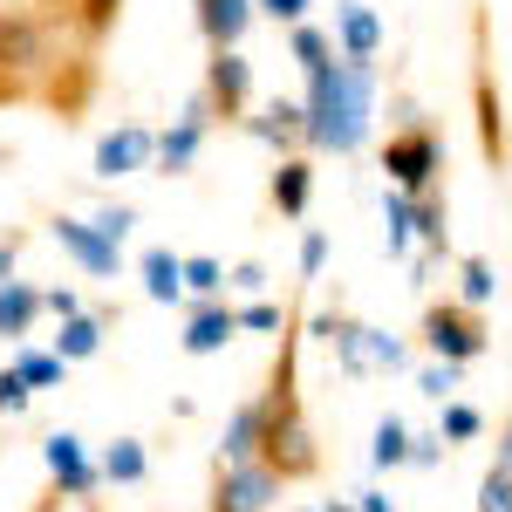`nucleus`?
I'll return each mask as SVG.
<instances>
[{
  "label": "nucleus",
  "instance_id": "obj_1",
  "mask_svg": "<svg viewBox=\"0 0 512 512\" xmlns=\"http://www.w3.org/2000/svg\"><path fill=\"white\" fill-rule=\"evenodd\" d=\"M308 158H355L376 137V62L335 55L321 76H308Z\"/></svg>",
  "mask_w": 512,
  "mask_h": 512
},
{
  "label": "nucleus",
  "instance_id": "obj_2",
  "mask_svg": "<svg viewBox=\"0 0 512 512\" xmlns=\"http://www.w3.org/2000/svg\"><path fill=\"white\" fill-rule=\"evenodd\" d=\"M267 444H260V465L280 478V485H301V478L321 472V444H315V424L301 410V321L280 328V349H274V369H267Z\"/></svg>",
  "mask_w": 512,
  "mask_h": 512
},
{
  "label": "nucleus",
  "instance_id": "obj_3",
  "mask_svg": "<svg viewBox=\"0 0 512 512\" xmlns=\"http://www.w3.org/2000/svg\"><path fill=\"white\" fill-rule=\"evenodd\" d=\"M383 178H390V192H431L444 185V137H437L431 117H403L383 137Z\"/></svg>",
  "mask_w": 512,
  "mask_h": 512
},
{
  "label": "nucleus",
  "instance_id": "obj_4",
  "mask_svg": "<svg viewBox=\"0 0 512 512\" xmlns=\"http://www.w3.org/2000/svg\"><path fill=\"white\" fill-rule=\"evenodd\" d=\"M308 328H315V342L335 349V362H342L349 376H369V369H410V349H403L396 335H383V328H369V321L342 315V308H321Z\"/></svg>",
  "mask_w": 512,
  "mask_h": 512
},
{
  "label": "nucleus",
  "instance_id": "obj_5",
  "mask_svg": "<svg viewBox=\"0 0 512 512\" xmlns=\"http://www.w3.org/2000/svg\"><path fill=\"white\" fill-rule=\"evenodd\" d=\"M417 335H424V349H431V362H478L485 355V321H478V308H465V301H431L424 308V321H417Z\"/></svg>",
  "mask_w": 512,
  "mask_h": 512
},
{
  "label": "nucleus",
  "instance_id": "obj_6",
  "mask_svg": "<svg viewBox=\"0 0 512 512\" xmlns=\"http://www.w3.org/2000/svg\"><path fill=\"white\" fill-rule=\"evenodd\" d=\"M472 41H478V69H472V117H478V151L492 171L512 164V130H506V96H499V76L485 62V14L472 21Z\"/></svg>",
  "mask_w": 512,
  "mask_h": 512
},
{
  "label": "nucleus",
  "instance_id": "obj_7",
  "mask_svg": "<svg viewBox=\"0 0 512 512\" xmlns=\"http://www.w3.org/2000/svg\"><path fill=\"white\" fill-rule=\"evenodd\" d=\"M41 465H48V492H55V499L89 506V499L103 492V465L89 458V444H82L76 431H48L41 437Z\"/></svg>",
  "mask_w": 512,
  "mask_h": 512
},
{
  "label": "nucleus",
  "instance_id": "obj_8",
  "mask_svg": "<svg viewBox=\"0 0 512 512\" xmlns=\"http://www.w3.org/2000/svg\"><path fill=\"white\" fill-rule=\"evenodd\" d=\"M198 96L212 103V117L219 123H246L253 117V62L226 48V55H205V82H198Z\"/></svg>",
  "mask_w": 512,
  "mask_h": 512
},
{
  "label": "nucleus",
  "instance_id": "obj_9",
  "mask_svg": "<svg viewBox=\"0 0 512 512\" xmlns=\"http://www.w3.org/2000/svg\"><path fill=\"white\" fill-rule=\"evenodd\" d=\"M280 478L267 465H212V492L205 512H274Z\"/></svg>",
  "mask_w": 512,
  "mask_h": 512
},
{
  "label": "nucleus",
  "instance_id": "obj_10",
  "mask_svg": "<svg viewBox=\"0 0 512 512\" xmlns=\"http://www.w3.org/2000/svg\"><path fill=\"white\" fill-rule=\"evenodd\" d=\"M212 123H219V117H212V103L192 89V103L171 117V130H158V171H164V178H185V171H192L198 151H205V137H212Z\"/></svg>",
  "mask_w": 512,
  "mask_h": 512
},
{
  "label": "nucleus",
  "instance_id": "obj_11",
  "mask_svg": "<svg viewBox=\"0 0 512 512\" xmlns=\"http://www.w3.org/2000/svg\"><path fill=\"white\" fill-rule=\"evenodd\" d=\"M246 137H260L267 151L280 158H308V103H294V96H274V103H260L253 117L239 123Z\"/></svg>",
  "mask_w": 512,
  "mask_h": 512
},
{
  "label": "nucleus",
  "instance_id": "obj_12",
  "mask_svg": "<svg viewBox=\"0 0 512 512\" xmlns=\"http://www.w3.org/2000/svg\"><path fill=\"white\" fill-rule=\"evenodd\" d=\"M144 164H158V130H144V123L103 130L96 151H89V171H96V178H130V171H144Z\"/></svg>",
  "mask_w": 512,
  "mask_h": 512
},
{
  "label": "nucleus",
  "instance_id": "obj_13",
  "mask_svg": "<svg viewBox=\"0 0 512 512\" xmlns=\"http://www.w3.org/2000/svg\"><path fill=\"white\" fill-rule=\"evenodd\" d=\"M48 233H55V246L76 260L82 274H96V280H117L123 267V246L117 239H103L96 233V219H48Z\"/></svg>",
  "mask_w": 512,
  "mask_h": 512
},
{
  "label": "nucleus",
  "instance_id": "obj_14",
  "mask_svg": "<svg viewBox=\"0 0 512 512\" xmlns=\"http://www.w3.org/2000/svg\"><path fill=\"white\" fill-rule=\"evenodd\" d=\"M253 14H260V0H192V21H198V35H205L212 55L239 48L246 28H253Z\"/></svg>",
  "mask_w": 512,
  "mask_h": 512
},
{
  "label": "nucleus",
  "instance_id": "obj_15",
  "mask_svg": "<svg viewBox=\"0 0 512 512\" xmlns=\"http://www.w3.org/2000/svg\"><path fill=\"white\" fill-rule=\"evenodd\" d=\"M233 335H239V308H233V301H192L178 342H185V355H219Z\"/></svg>",
  "mask_w": 512,
  "mask_h": 512
},
{
  "label": "nucleus",
  "instance_id": "obj_16",
  "mask_svg": "<svg viewBox=\"0 0 512 512\" xmlns=\"http://www.w3.org/2000/svg\"><path fill=\"white\" fill-rule=\"evenodd\" d=\"M260 444H267V403H260V396H246L233 417H226L219 465H260Z\"/></svg>",
  "mask_w": 512,
  "mask_h": 512
},
{
  "label": "nucleus",
  "instance_id": "obj_17",
  "mask_svg": "<svg viewBox=\"0 0 512 512\" xmlns=\"http://www.w3.org/2000/svg\"><path fill=\"white\" fill-rule=\"evenodd\" d=\"M335 48H342L349 62H376V55H383V21H376V7L335 0Z\"/></svg>",
  "mask_w": 512,
  "mask_h": 512
},
{
  "label": "nucleus",
  "instance_id": "obj_18",
  "mask_svg": "<svg viewBox=\"0 0 512 512\" xmlns=\"http://www.w3.org/2000/svg\"><path fill=\"white\" fill-rule=\"evenodd\" d=\"M41 315H48V301H41L35 280H7V287H0V342L28 349V335H35Z\"/></svg>",
  "mask_w": 512,
  "mask_h": 512
},
{
  "label": "nucleus",
  "instance_id": "obj_19",
  "mask_svg": "<svg viewBox=\"0 0 512 512\" xmlns=\"http://www.w3.org/2000/svg\"><path fill=\"white\" fill-rule=\"evenodd\" d=\"M267 198H274L280 219H308V205H315V158H280L274 178H267Z\"/></svg>",
  "mask_w": 512,
  "mask_h": 512
},
{
  "label": "nucleus",
  "instance_id": "obj_20",
  "mask_svg": "<svg viewBox=\"0 0 512 512\" xmlns=\"http://www.w3.org/2000/svg\"><path fill=\"white\" fill-rule=\"evenodd\" d=\"M137 280H144V301H158V308H178V301H185V253H171V246H144V260H137Z\"/></svg>",
  "mask_w": 512,
  "mask_h": 512
},
{
  "label": "nucleus",
  "instance_id": "obj_21",
  "mask_svg": "<svg viewBox=\"0 0 512 512\" xmlns=\"http://www.w3.org/2000/svg\"><path fill=\"white\" fill-rule=\"evenodd\" d=\"M417 246H424V260H437V253L451 246V198H444V185L417 192ZM424 260H417V267H424Z\"/></svg>",
  "mask_w": 512,
  "mask_h": 512
},
{
  "label": "nucleus",
  "instance_id": "obj_22",
  "mask_svg": "<svg viewBox=\"0 0 512 512\" xmlns=\"http://www.w3.org/2000/svg\"><path fill=\"white\" fill-rule=\"evenodd\" d=\"M96 465H103V485H144L151 478V451H144V437H110Z\"/></svg>",
  "mask_w": 512,
  "mask_h": 512
},
{
  "label": "nucleus",
  "instance_id": "obj_23",
  "mask_svg": "<svg viewBox=\"0 0 512 512\" xmlns=\"http://www.w3.org/2000/svg\"><path fill=\"white\" fill-rule=\"evenodd\" d=\"M383 246H390V260L417 253V198L410 192H383Z\"/></svg>",
  "mask_w": 512,
  "mask_h": 512
},
{
  "label": "nucleus",
  "instance_id": "obj_24",
  "mask_svg": "<svg viewBox=\"0 0 512 512\" xmlns=\"http://www.w3.org/2000/svg\"><path fill=\"white\" fill-rule=\"evenodd\" d=\"M110 308H89V315H76V321H62V335H55V355L62 362H89V355L103 349V328H110Z\"/></svg>",
  "mask_w": 512,
  "mask_h": 512
},
{
  "label": "nucleus",
  "instance_id": "obj_25",
  "mask_svg": "<svg viewBox=\"0 0 512 512\" xmlns=\"http://www.w3.org/2000/svg\"><path fill=\"white\" fill-rule=\"evenodd\" d=\"M287 55L301 62V76H321L342 48H335V28H315V21H301V28H287Z\"/></svg>",
  "mask_w": 512,
  "mask_h": 512
},
{
  "label": "nucleus",
  "instance_id": "obj_26",
  "mask_svg": "<svg viewBox=\"0 0 512 512\" xmlns=\"http://www.w3.org/2000/svg\"><path fill=\"white\" fill-rule=\"evenodd\" d=\"M410 451H417L410 424H403V417H383L376 437H369V465H376V472H396V465H410Z\"/></svg>",
  "mask_w": 512,
  "mask_h": 512
},
{
  "label": "nucleus",
  "instance_id": "obj_27",
  "mask_svg": "<svg viewBox=\"0 0 512 512\" xmlns=\"http://www.w3.org/2000/svg\"><path fill=\"white\" fill-rule=\"evenodd\" d=\"M7 362H14V376H21L28 390H55V383L69 376V362H62L55 349H14Z\"/></svg>",
  "mask_w": 512,
  "mask_h": 512
},
{
  "label": "nucleus",
  "instance_id": "obj_28",
  "mask_svg": "<svg viewBox=\"0 0 512 512\" xmlns=\"http://www.w3.org/2000/svg\"><path fill=\"white\" fill-rule=\"evenodd\" d=\"M492 294H499V267H492L485 253H465V260H458V301H465V308H485Z\"/></svg>",
  "mask_w": 512,
  "mask_h": 512
},
{
  "label": "nucleus",
  "instance_id": "obj_29",
  "mask_svg": "<svg viewBox=\"0 0 512 512\" xmlns=\"http://www.w3.org/2000/svg\"><path fill=\"white\" fill-rule=\"evenodd\" d=\"M185 301H226V267L212 253H185Z\"/></svg>",
  "mask_w": 512,
  "mask_h": 512
},
{
  "label": "nucleus",
  "instance_id": "obj_30",
  "mask_svg": "<svg viewBox=\"0 0 512 512\" xmlns=\"http://www.w3.org/2000/svg\"><path fill=\"white\" fill-rule=\"evenodd\" d=\"M117 21H123V0H82V21H76L82 48H96V41H110V35H117Z\"/></svg>",
  "mask_w": 512,
  "mask_h": 512
},
{
  "label": "nucleus",
  "instance_id": "obj_31",
  "mask_svg": "<svg viewBox=\"0 0 512 512\" xmlns=\"http://www.w3.org/2000/svg\"><path fill=\"white\" fill-rule=\"evenodd\" d=\"M437 437H451V444H472V437H485V410H472V403H444Z\"/></svg>",
  "mask_w": 512,
  "mask_h": 512
},
{
  "label": "nucleus",
  "instance_id": "obj_32",
  "mask_svg": "<svg viewBox=\"0 0 512 512\" xmlns=\"http://www.w3.org/2000/svg\"><path fill=\"white\" fill-rule=\"evenodd\" d=\"M458 383H465V369H458V362H431V369L417 376V390L431 396L437 410H444V403H458Z\"/></svg>",
  "mask_w": 512,
  "mask_h": 512
},
{
  "label": "nucleus",
  "instance_id": "obj_33",
  "mask_svg": "<svg viewBox=\"0 0 512 512\" xmlns=\"http://www.w3.org/2000/svg\"><path fill=\"white\" fill-rule=\"evenodd\" d=\"M287 321L294 315H280L274 301H246V308H239V328H253V335H280Z\"/></svg>",
  "mask_w": 512,
  "mask_h": 512
},
{
  "label": "nucleus",
  "instance_id": "obj_34",
  "mask_svg": "<svg viewBox=\"0 0 512 512\" xmlns=\"http://www.w3.org/2000/svg\"><path fill=\"white\" fill-rule=\"evenodd\" d=\"M478 512H512V478L492 472V465H485V478H478Z\"/></svg>",
  "mask_w": 512,
  "mask_h": 512
},
{
  "label": "nucleus",
  "instance_id": "obj_35",
  "mask_svg": "<svg viewBox=\"0 0 512 512\" xmlns=\"http://www.w3.org/2000/svg\"><path fill=\"white\" fill-rule=\"evenodd\" d=\"M130 226H137V205H123V198H117V205H103V212H96V233H103V239H117V246L130 239Z\"/></svg>",
  "mask_w": 512,
  "mask_h": 512
},
{
  "label": "nucleus",
  "instance_id": "obj_36",
  "mask_svg": "<svg viewBox=\"0 0 512 512\" xmlns=\"http://www.w3.org/2000/svg\"><path fill=\"white\" fill-rule=\"evenodd\" d=\"M28 403H35V390H28V383L14 376V362H7V369H0V417H21Z\"/></svg>",
  "mask_w": 512,
  "mask_h": 512
},
{
  "label": "nucleus",
  "instance_id": "obj_37",
  "mask_svg": "<svg viewBox=\"0 0 512 512\" xmlns=\"http://www.w3.org/2000/svg\"><path fill=\"white\" fill-rule=\"evenodd\" d=\"M321 267H328V233L308 226V233H301V280H315Z\"/></svg>",
  "mask_w": 512,
  "mask_h": 512
},
{
  "label": "nucleus",
  "instance_id": "obj_38",
  "mask_svg": "<svg viewBox=\"0 0 512 512\" xmlns=\"http://www.w3.org/2000/svg\"><path fill=\"white\" fill-rule=\"evenodd\" d=\"M41 301H48V315H55V321H76V315H89L76 287H41Z\"/></svg>",
  "mask_w": 512,
  "mask_h": 512
},
{
  "label": "nucleus",
  "instance_id": "obj_39",
  "mask_svg": "<svg viewBox=\"0 0 512 512\" xmlns=\"http://www.w3.org/2000/svg\"><path fill=\"white\" fill-rule=\"evenodd\" d=\"M308 7H315V0H260V14L280 21V28H301V21H308Z\"/></svg>",
  "mask_w": 512,
  "mask_h": 512
},
{
  "label": "nucleus",
  "instance_id": "obj_40",
  "mask_svg": "<svg viewBox=\"0 0 512 512\" xmlns=\"http://www.w3.org/2000/svg\"><path fill=\"white\" fill-rule=\"evenodd\" d=\"M226 287H239V294H260V287H267V267H260V260H239L233 274H226Z\"/></svg>",
  "mask_w": 512,
  "mask_h": 512
},
{
  "label": "nucleus",
  "instance_id": "obj_41",
  "mask_svg": "<svg viewBox=\"0 0 512 512\" xmlns=\"http://www.w3.org/2000/svg\"><path fill=\"white\" fill-rule=\"evenodd\" d=\"M21 246H28V233H7V226H0V287L14 280V260H21Z\"/></svg>",
  "mask_w": 512,
  "mask_h": 512
},
{
  "label": "nucleus",
  "instance_id": "obj_42",
  "mask_svg": "<svg viewBox=\"0 0 512 512\" xmlns=\"http://www.w3.org/2000/svg\"><path fill=\"white\" fill-rule=\"evenodd\" d=\"M437 458H444V437H417V451H410V465H424V472H431Z\"/></svg>",
  "mask_w": 512,
  "mask_h": 512
},
{
  "label": "nucleus",
  "instance_id": "obj_43",
  "mask_svg": "<svg viewBox=\"0 0 512 512\" xmlns=\"http://www.w3.org/2000/svg\"><path fill=\"white\" fill-rule=\"evenodd\" d=\"M492 472H506V478H512V424L499 431V451H492Z\"/></svg>",
  "mask_w": 512,
  "mask_h": 512
},
{
  "label": "nucleus",
  "instance_id": "obj_44",
  "mask_svg": "<svg viewBox=\"0 0 512 512\" xmlns=\"http://www.w3.org/2000/svg\"><path fill=\"white\" fill-rule=\"evenodd\" d=\"M355 506H362V512H396L390 499H383V492H355Z\"/></svg>",
  "mask_w": 512,
  "mask_h": 512
},
{
  "label": "nucleus",
  "instance_id": "obj_45",
  "mask_svg": "<svg viewBox=\"0 0 512 512\" xmlns=\"http://www.w3.org/2000/svg\"><path fill=\"white\" fill-rule=\"evenodd\" d=\"M321 512H362V506H349V499H335V506H321Z\"/></svg>",
  "mask_w": 512,
  "mask_h": 512
}]
</instances>
